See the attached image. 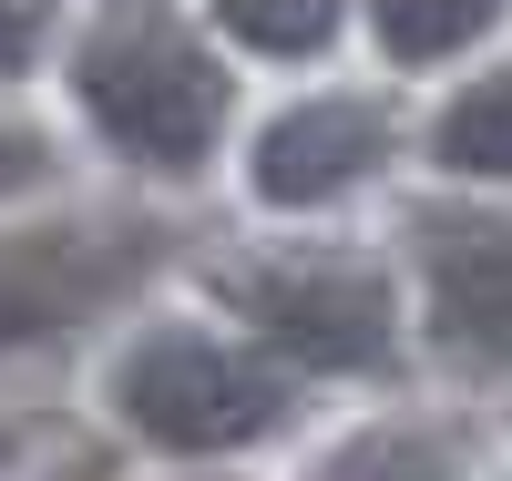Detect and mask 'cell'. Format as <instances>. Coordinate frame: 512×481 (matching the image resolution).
Wrapping results in <instances>:
<instances>
[{
    "label": "cell",
    "instance_id": "6da1fadb",
    "mask_svg": "<svg viewBox=\"0 0 512 481\" xmlns=\"http://www.w3.org/2000/svg\"><path fill=\"white\" fill-rule=\"evenodd\" d=\"M52 82L72 134L154 195L226 174V154L246 144V72L195 0H82Z\"/></svg>",
    "mask_w": 512,
    "mask_h": 481
},
{
    "label": "cell",
    "instance_id": "7a4b0ae2",
    "mask_svg": "<svg viewBox=\"0 0 512 481\" xmlns=\"http://www.w3.org/2000/svg\"><path fill=\"white\" fill-rule=\"evenodd\" d=\"M205 308L226 328H246L308 389H390L420 359L400 246H359V236H328V226L246 236L226 256H205Z\"/></svg>",
    "mask_w": 512,
    "mask_h": 481
},
{
    "label": "cell",
    "instance_id": "3957f363",
    "mask_svg": "<svg viewBox=\"0 0 512 481\" xmlns=\"http://www.w3.org/2000/svg\"><path fill=\"white\" fill-rule=\"evenodd\" d=\"M103 420L134 451H154L164 471H236L256 451H277L308 430L318 389L277 369L246 328H226L216 308H144L123 318L103 348Z\"/></svg>",
    "mask_w": 512,
    "mask_h": 481
},
{
    "label": "cell",
    "instance_id": "277c9868",
    "mask_svg": "<svg viewBox=\"0 0 512 481\" xmlns=\"http://www.w3.org/2000/svg\"><path fill=\"white\" fill-rule=\"evenodd\" d=\"M175 236L144 205H21L0 215V369L62 359L113 318H144Z\"/></svg>",
    "mask_w": 512,
    "mask_h": 481
},
{
    "label": "cell",
    "instance_id": "5b68a950",
    "mask_svg": "<svg viewBox=\"0 0 512 481\" xmlns=\"http://www.w3.org/2000/svg\"><path fill=\"white\" fill-rule=\"evenodd\" d=\"M420 154L400 82H297L236 144V185L267 226H338Z\"/></svg>",
    "mask_w": 512,
    "mask_h": 481
},
{
    "label": "cell",
    "instance_id": "8992f818",
    "mask_svg": "<svg viewBox=\"0 0 512 481\" xmlns=\"http://www.w3.org/2000/svg\"><path fill=\"white\" fill-rule=\"evenodd\" d=\"M420 369L451 389L512 379V195H420L400 215Z\"/></svg>",
    "mask_w": 512,
    "mask_h": 481
},
{
    "label": "cell",
    "instance_id": "52a82bcc",
    "mask_svg": "<svg viewBox=\"0 0 512 481\" xmlns=\"http://www.w3.org/2000/svg\"><path fill=\"white\" fill-rule=\"evenodd\" d=\"M420 164H431V195H512V52L451 72L431 93Z\"/></svg>",
    "mask_w": 512,
    "mask_h": 481
},
{
    "label": "cell",
    "instance_id": "ba28073f",
    "mask_svg": "<svg viewBox=\"0 0 512 481\" xmlns=\"http://www.w3.org/2000/svg\"><path fill=\"white\" fill-rule=\"evenodd\" d=\"M512 21V0H359V41L379 52V72L390 82H451L492 62V41Z\"/></svg>",
    "mask_w": 512,
    "mask_h": 481
},
{
    "label": "cell",
    "instance_id": "9c48e42d",
    "mask_svg": "<svg viewBox=\"0 0 512 481\" xmlns=\"http://www.w3.org/2000/svg\"><path fill=\"white\" fill-rule=\"evenodd\" d=\"M297 481H472V441L441 410H369V420H338L297 461Z\"/></svg>",
    "mask_w": 512,
    "mask_h": 481
},
{
    "label": "cell",
    "instance_id": "30bf717a",
    "mask_svg": "<svg viewBox=\"0 0 512 481\" xmlns=\"http://www.w3.org/2000/svg\"><path fill=\"white\" fill-rule=\"evenodd\" d=\"M205 31L226 41V62H256V72H328L338 41L359 31V0H195Z\"/></svg>",
    "mask_w": 512,
    "mask_h": 481
},
{
    "label": "cell",
    "instance_id": "8fae6325",
    "mask_svg": "<svg viewBox=\"0 0 512 481\" xmlns=\"http://www.w3.org/2000/svg\"><path fill=\"white\" fill-rule=\"evenodd\" d=\"M62 185V123H41L31 103H0V215H21Z\"/></svg>",
    "mask_w": 512,
    "mask_h": 481
},
{
    "label": "cell",
    "instance_id": "7c38bea8",
    "mask_svg": "<svg viewBox=\"0 0 512 481\" xmlns=\"http://www.w3.org/2000/svg\"><path fill=\"white\" fill-rule=\"evenodd\" d=\"M72 11H82V0H0V103H11L31 72H52V62H62Z\"/></svg>",
    "mask_w": 512,
    "mask_h": 481
},
{
    "label": "cell",
    "instance_id": "4fadbf2b",
    "mask_svg": "<svg viewBox=\"0 0 512 481\" xmlns=\"http://www.w3.org/2000/svg\"><path fill=\"white\" fill-rule=\"evenodd\" d=\"M31 451H41V420L0 400V481H31Z\"/></svg>",
    "mask_w": 512,
    "mask_h": 481
},
{
    "label": "cell",
    "instance_id": "5bb4252c",
    "mask_svg": "<svg viewBox=\"0 0 512 481\" xmlns=\"http://www.w3.org/2000/svg\"><path fill=\"white\" fill-rule=\"evenodd\" d=\"M31 481H103V461H93V451H72V461H52V471H31Z\"/></svg>",
    "mask_w": 512,
    "mask_h": 481
},
{
    "label": "cell",
    "instance_id": "9a60e30c",
    "mask_svg": "<svg viewBox=\"0 0 512 481\" xmlns=\"http://www.w3.org/2000/svg\"><path fill=\"white\" fill-rule=\"evenodd\" d=\"M164 481H236V471H164Z\"/></svg>",
    "mask_w": 512,
    "mask_h": 481
}]
</instances>
